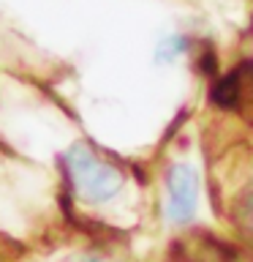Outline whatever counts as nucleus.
<instances>
[{"label": "nucleus", "instance_id": "nucleus-1", "mask_svg": "<svg viewBox=\"0 0 253 262\" xmlns=\"http://www.w3.org/2000/svg\"><path fill=\"white\" fill-rule=\"evenodd\" d=\"M65 172L68 180L82 200L87 202H109L122 188V172L101 159L93 147L79 142L65 153Z\"/></svg>", "mask_w": 253, "mask_h": 262}, {"label": "nucleus", "instance_id": "nucleus-2", "mask_svg": "<svg viewBox=\"0 0 253 262\" xmlns=\"http://www.w3.org/2000/svg\"><path fill=\"white\" fill-rule=\"evenodd\" d=\"M166 213L174 224H188L199 205V178L191 167L174 164L166 175Z\"/></svg>", "mask_w": 253, "mask_h": 262}, {"label": "nucleus", "instance_id": "nucleus-3", "mask_svg": "<svg viewBox=\"0 0 253 262\" xmlns=\"http://www.w3.org/2000/svg\"><path fill=\"white\" fill-rule=\"evenodd\" d=\"M212 101L218 106H223V110H234V106L242 101V74H240V69L215 82V88H212Z\"/></svg>", "mask_w": 253, "mask_h": 262}, {"label": "nucleus", "instance_id": "nucleus-4", "mask_svg": "<svg viewBox=\"0 0 253 262\" xmlns=\"http://www.w3.org/2000/svg\"><path fill=\"white\" fill-rule=\"evenodd\" d=\"M183 49H185V41L183 38H169V41H163V44H161L158 57H161V60H174Z\"/></svg>", "mask_w": 253, "mask_h": 262}, {"label": "nucleus", "instance_id": "nucleus-5", "mask_svg": "<svg viewBox=\"0 0 253 262\" xmlns=\"http://www.w3.org/2000/svg\"><path fill=\"white\" fill-rule=\"evenodd\" d=\"M242 210H245V219H248V227L253 229V186L242 196Z\"/></svg>", "mask_w": 253, "mask_h": 262}, {"label": "nucleus", "instance_id": "nucleus-6", "mask_svg": "<svg viewBox=\"0 0 253 262\" xmlns=\"http://www.w3.org/2000/svg\"><path fill=\"white\" fill-rule=\"evenodd\" d=\"M82 262H98V259H82Z\"/></svg>", "mask_w": 253, "mask_h": 262}]
</instances>
